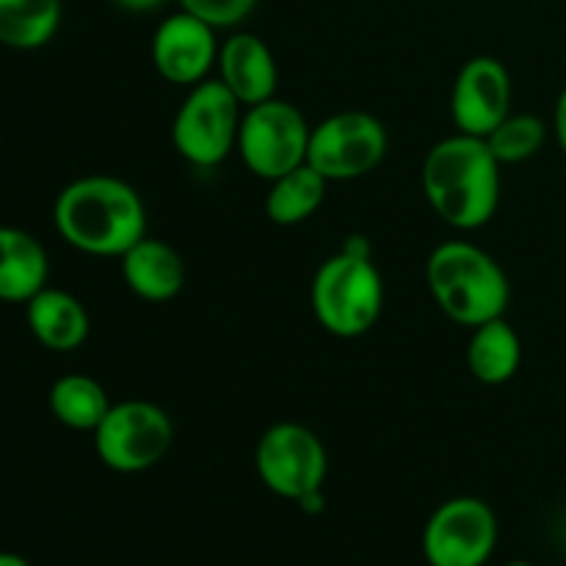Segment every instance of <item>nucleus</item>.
Listing matches in <instances>:
<instances>
[{"label":"nucleus","mask_w":566,"mask_h":566,"mask_svg":"<svg viewBox=\"0 0 566 566\" xmlns=\"http://www.w3.org/2000/svg\"><path fill=\"white\" fill-rule=\"evenodd\" d=\"M119 271L127 291L149 304L171 302L186 285V263L180 252L153 235H144L122 254Z\"/></svg>","instance_id":"14"},{"label":"nucleus","mask_w":566,"mask_h":566,"mask_svg":"<svg viewBox=\"0 0 566 566\" xmlns=\"http://www.w3.org/2000/svg\"><path fill=\"white\" fill-rule=\"evenodd\" d=\"M326 188H329V180L318 175L310 164H302L298 169L269 182L265 216L280 227L304 224L324 205Z\"/></svg>","instance_id":"18"},{"label":"nucleus","mask_w":566,"mask_h":566,"mask_svg":"<svg viewBox=\"0 0 566 566\" xmlns=\"http://www.w3.org/2000/svg\"><path fill=\"white\" fill-rule=\"evenodd\" d=\"M61 0H0V44L14 50L44 48L61 25Z\"/></svg>","instance_id":"20"},{"label":"nucleus","mask_w":566,"mask_h":566,"mask_svg":"<svg viewBox=\"0 0 566 566\" xmlns=\"http://www.w3.org/2000/svg\"><path fill=\"white\" fill-rule=\"evenodd\" d=\"M177 3L182 11L213 25L216 31H230L258 9L260 0H177Z\"/></svg>","instance_id":"22"},{"label":"nucleus","mask_w":566,"mask_h":566,"mask_svg":"<svg viewBox=\"0 0 566 566\" xmlns=\"http://www.w3.org/2000/svg\"><path fill=\"white\" fill-rule=\"evenodd\" d=\"M55 232L92 258L119 260L147 232V208L130 182L86 175L61 188L53 205Z\"/></svg>","instance_id":"2"},{"label":"nucleus","mask_w":566,"mask_h":566,"mask_svg":"<svg viewBox=\"0 0 566 566\" xmlns=\"http://www.w3.org/2000/svg\"><path fill=\"white\" fill-rule=\"evenodd\" d=\"M503 164L486 138L453 133L426 153L420 186L431 210L448 227L473 232L490 224L501 205Z\"/></svg>","instance_id":"1"},{"label":"nucleus","mask_w":566,"mask_h":566,"mask_svg":"<svg viewBox=\"0 0 566 566\" xmlns=\"http://www.w3.org/2000/svg\"><path fill=\"white\" fill-rule=\"evenodd\" d=\"M254 470L265 490L296 503L310 492L324 490L329 457L313 429L302 423H276L260 434Z\"/></svg>","instance_id":"9"},{"label":"nucleus","mask_w":566,"mask_h":566,"mask_svg":"<svg viewBox=\"0 0 566 566\" xmlns=\"http://www.w3.org/2000/svg\"><path fill=\"white\" fill-rule=\"evenodd\" d=\"M426 282L437 307L468 329L503 318L512 302L503 265L470 241L440 243L426 263Z\"/></svg>","instance_id":"4"},{"label":"nucleus","mask_w":566,"mask_h":566,"mask_svg":"<svg viewBox=\"0 0 566 566\" xmlns=\"http://www.w3.org/2000/svg\"><path fill=\"white\" fill-rule=\"evenodd\" d=\"M243 105L232 97L219 77L188 88L186 99L171 122L175 149L197 169H213L224 164L238 147Z\"/></svg>","instance_id":"5"},{"label":"nucleus","mask_w":566,"mask_h":566,"mask_svg":"<svg viewBox=\"0 0 566 566\" xmlns=\"http://www.w3.org/2000/svg\"><path fill=\"white\" fill-rule=\"evenodd\" d=\"M219 81L232 92V97L249 108L276 97L280 70L269 44L249 31H235L219 48Z\"/></svg>","instance_id":"13"},{"label":"nucleus","mask_w":566,"mask_h":566,"mask_svg":"<svg viewBox=\"0 0 566 566\" xmlns=\"http://www.w3.org/2000/svg\"><path fill=\"white\" fill-rule=\"evenodd\" d=\"M523 363V343L514 326L503 318H492L475 326L468 343V368L481 385H506Z\"/></svg>","instance_id":"17"},{"label":"nucleus","mask_w":566,"mask_h":566,"mask_svg":"<svg viewBox=\"0 0 566 566\" xmlns=\"http://www.w3.org/2000/svg\"><path fill=\"white\" fill-rule=\"evenodd\" d=\"M296 506L302 509L304 514H310V517H315V514H321V512H324V506H326L324 490H315V492H310V495H304L302 501H296Z\"/></svg>","instance_id":"25"},{"label":"nucleus","mask_w":566,"mask_h":566,"mask_svg":"<svg viewBox=\"0 0 566 566\" xmlns=\"http://www.w3.org/2000/svg\"><path fill=\"white\" fill-rule=\"evenodd\" d=\"M547 142V125L542 116L536 114H509L495 130L486 136L492 155L501 160L503 166L523 164V160L534 158Z\"/></svg>","instance_id":"21"},{"label":"nucleus","mask_w":566,"mask_h":566,"mask_svg":"<svg viewBox=\"0 0 566 566\" xmlns=\"http://www.w3.org/2000/svg\"><path fill=\"white\" fill-rule=\"evenodd\" d=\"M387 130L368 111H337L313 125L307 164L329 182H348L379 169L387 155Z\"/></svg>","instance_id":"8"},{"label":"nucleus","mask_w":566,"mask_h":566,"mask_svg":"<svg viewBox=\"0 0 566 566\" xmlns=\"http://www.w3.org/2000/svg\"><path fill=\"white\" fill-rule=\"evenodd\" d=\"M503 566H534V564H528V562H509V564H503Z\"/></svg>","instance_id":"27"},{"label":"nucleus","mask_w":566,"mask_h":566,"mask_svg":"<svg viewBox=\"0 0 566 566\" xmlns=\"http://www.w3.org/2000/svg\"><path fill=\"white\" fill-rule=\"evenodd\" d=\"M318 324L329 335L354 340L379 324L385 307V282L374 263V247L365 235H348L340 252L318 265L310 287Z\"/></svg>","instance_id":"3"},{"label":"nucleus","mask_w":566,"mask_h":566,"mask_svg":"<svg viewBox=\"0 0 566 566\" xmlns=\"http://www.w3.org/2000/svg\"><path fill=\"white\" fill-rule=\"evenodd\" d=\"M25 321L39 346L55 354L77 352L92 329L81 298L59 287H42L31 302H25Z\"/></svg>","instance_id":"15"},{"label":"nucleus","mask_w":566,"mask_h":566,"mask_svg":"<svg viewBox=\"0 0 566 566\" xmlns=\"http://www.w3.org/2000/svg\"><path fill=\"white\" fill-rule=\"evenodd\" d=\"M310 133L313 125L296 105L271 97L243 108L235 153L254 177L271 182L307 164Z\"/></svg>","instance_id":"6"},{"label":"nucleus","mask_w":566,"mask_h":566,"mask_svg":"<svg viewBox=\"0 0 566 566\" xmlns=\"http://www.w3.org/2000/svg\"><path fill=\"white\" fill-rule=\"evenodd\" d=\"M119 9L130 11V14H147V11H158L164 9L169 0H114Z\"/></svg>","instance_id":"24"},{"label":"nucleus","mask_w":566,"mask_h":566,"mask_svg":"<svg viewBox=\"0 0 566 566\" xmlns=\"http://www.w3.org/2000/svg\"><path fill=\"white\" fill-rule=\"evenodd\" d=\"M219 48L216 28L180 9L158 22L149 53L164 81L191 88L208 81L210 70L219 61Z\"/></svg>","instance_id":"12"},{"label":"nucleus","mask_w":566,"mask_h":566,"mask_svg":"<svg viewBox=\"0 0 566 566\" xmlns=\"http://www.w3.org/2000/svg\"><path fill=\"white\" fill-rule=\"evenodd\" d=\"M495 545V512L473 495L440 503L423 528V556L429 566H484Z\"/></svg>","instance_id":"10"},{"label":"nucleus","mask_w":566,"mask_h":566,"mask_svg":"<svg viewBox=\"0 0 566 566\" xmlns=\"http://www.w3.org/2000/svg\"><path fill=\"white\" fill-rule=\"evenodd\" d=\"M0 566H31V564H28V558H22L20 553L0 551Z\"/></svg>","instance_id":"26"},{"label":"nucleus","mask_w":566,"mask_h":566,"mask_svg":"<svg viewBox=\"0 0 566 566\" xmlns=\"http://www.w3.org/2000/svg\"><path fill=\"white\" fill-rule=\"evenodd\" d=\"M512 114V75L495 55L464 61L451 88V119L459 133L486 138Z\"/></svg>","instance_id":"11"},{"label":"nucleus","mask_w":566,"mask_h":566,"mask_svg":"<svg viewBox=\"0 0 566 566\" xmlns=\"http://www.w3.org/2000/svg\"><path fill=\"white\" fill-rule=\"evenodd\" d=\"M50 260L42 243L25 230L0 227V302L25 304L48 287Z\"/></svg>","instance_id":"16"},{"label":"nucleus","mask_w":566,"mask_h":566,"mask_svg":"<svg viewBox=\"0 0 566 566\" xmlns=\"http://www.w3.org/2000/svg\"><path fill=\"white\" fill-rule=\"evenodd\" d=\"M553 133H556L558 147L566 153V86L562 88L556 99V111H553Z\"/></svg>","instance_id":"23"},{"label":"nucleus","mask_w":566,"mask_h":566,"mask_svg":"<svg viewBox=\"0 0 566 566\" xmlns=\"http://www.w3.org/2000/svg\"><path fill=\"white\" fill-rule=\"evenodd\" d=\"M175 446V423L153 401L111 403L103 423L94 429V451L108 470L136 475L155 468Z\"/></svg>","instance_id":"7"},{"label":"nucleus","mask_w":566,"mask_h":566,"mask_svg":"<svg viewBox=\"0 0 566 566\" xmlns=\"http://www.w3.org/2000/svg\"><path fill=\"white\" fill-rule=\"evenodd\" d=\"M48 403L61 426L72 431H92V434L111 409L105 387L86 374H66L55 379Z\"/></svg>","instance_id":"19"}]
</instances>
